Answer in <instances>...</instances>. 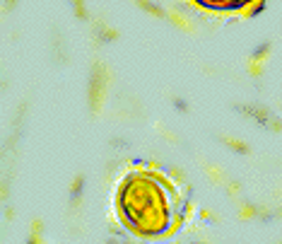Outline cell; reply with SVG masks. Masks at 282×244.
<instances>
[{"instance_id":"cell-1","label":"cell","mask_w":282,"mask_h":244,"mask_svg":"<svg viewBox=\"0 0 282 244\" xmlns=\"http://www.w3.org/2000/svg\"><path fill=\"white\" fill-rule=\"evenodd\" d=\"M116 208L123 225L135 235H167L176 223L179 196L174 184L159 172L133 169L118 184Z\"/></svg>"},{"instance_id":"cell-2","label":"cell","mask_w":282,"mask_h":244,"mask_svg":"<svg viewBox=\"0 0 282 244\" xmlns=\"http://www.w3.org/2000/svg\"><path fill=\"white\" fill-rule=\"evenodd\" d=\"M193 2L210 12H241V15H253L266 5V0H193Z\"/></svg>"}]
</instances>
